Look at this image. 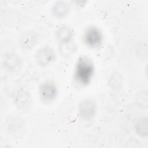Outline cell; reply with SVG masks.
I'll return each mask as SVG.
<instances>
[{"label":"cell","instance_id":"cell-1","mask_svg":"<svg viewBox=\"0 0 148 148\" xmlns=\"http://www.w3.org/2000/svg\"><path fill=\"white\" fill-rule=\"evenodd\" d=\"M92 62L86 57H81L78 60L74 72V79L80 86L88 84L94 73Z\"/></svg>","mask_w":148,"mask_h":148},{"label":"cell","instance_id":"cell-2","mask_svg":"<svg viewBox=\"0 0 148 148\" xmlns=\"http://www.w3.org/2000/svg\"><path fill=\"white\" fill-rule=\"evenodd\" d=\"M97 109V106L95 101L91 98H86L79 103L77 112L82 119L89 121L95 117Z\"/></svg>","mask_w":148,"mask_h":148},{"label":"cell","instance_id":"cell-3","mask_svg":"<svg viewBox=\"0 0 148 148\" xmlns=\"http://www.w3.org/2000/svg\"><path fill=\"white\" fill-rule=\"evenodd\" d=\"M13 102L18 109L21 111H28L32 103L31 95L27 89L20 88L14 93Z\"/></svg>","mask_w":148,"mask_h":148},{"label":"cell","instance_id":"cell-4","mask_svg":"<svg viewBox=\"0 0 148 148\" xmlns=\"http://www.w3.org/2000/svg\"><path fill=\"white\" fill-rule=\"evenodd\" d=\"M39 94L40 99L46 103L53 101L57 96L58 89L52 82L47 81L42 83L39 87Z\"/></svg>","mask_w":148,"mask_h":148},{"label":"cell","instance_id":"cell-5","mask_svg":"<svg viewBox=\"0 0 148 148\" xmlns=\"http://www.w3.org/2000/svg\"><path fill=\"white\" fill-rule=\"evenodd\" d=\"M83 39L86 44L92 48L99 46L102 42L103 36L101 31L95 27H90L84 32Z\"/></svg>","mask_w":148,"mask_h":148},{"label":"cell","instance_id":"cell-6","mask_svg":"<svg viewBox=\"0 0 148 148\" xmlns=\"http://www.w3.org/2000/svg\"><path fill=\"white\" fill-rule=\"evenodd\" d=\"M35 58L37 63L42 66H46L51 64L56 58L54 49L48 46L40 48L36 52Z\"/></svg>","mask_w":148,"mask_h":148},{"label":"cell","instance_id":"cell-7","mask_svg":"<svg viewBox=\"0 0 148 148\" xmlns=\"http://www.w3.org/2000/svg\"><path fill=\"white\" fill-rule=\"evenodd\" d=\"M2 63L4 68L10 72H18L23 65L20 57L13 52L6 53L3 57Z\"/></svg>","mask_w":148,"mask_h":148},{"label":"cell","instance_id":"cell-8","mask_svg":"<svg viewBox=\"0 0 148 148\" xmlns=\"http://www.w3.org/2000/svg\"><path fill=\"white\" fill-rule=\"evenodd\" d=\"M8 129L13 136L19 138L24 134L25 130L24 121L20 116H14L8 120Z\"/></svg>","mask_w":148,"mask_h":148},{"label":"cell","instance_id":"cell-9","mask_svg":"<svg viewBox=\"0 0 148 148\" xmlns=\"http://www.w3.org/2000/svg\"><path fill=\"white\" fill-rule=\"evenodd\" d=\"M38 41L37 35L32 32L27 31L24 32L20 36V44L21 46L28 50H30L35 47Z\"/></svg>","mask_w":148,"mask_h":148},{"label":"cell","instance_id":"cell-10","mask_svg":"<svg viewBox=\"0 0 148 148\" xmlns=\"http://www.w3.org/2000/svg\"><path fill=\"white\" fill-rule=\"evenodd\" d=\"M74 32L73 29L66 25H61L56 31V36L60 43L72 40Z\"/></svg>","mask_w":148,"mask_h":148},{"label":"cell","instance_id":"cell-11","mask_svg":"<svg viewBox=\"0 0 148 148\" xmlns=\"http://www.w3.org/2000/svg\"><path fill=\"white\" fill-rule=\"evenodd\" d=\"M70 6L65 1H60L56 2L52 8V13L54 16L58 18L65 17L69 12Z\"/></svg>","mask_w":148,"mask_h":148},{"label":"cell","instance_id":"cell-12","mask_svg":"<svg viewBox=\"0 0 148 148\" xmlns=\"http://www.w3.org/2000/svg\"><path fill=\"white\" fill-rule=\"evenodd\" d=\"M136 133L141 137H146L148 134V120L146 117H140L135 121L134 125Z\"/></svg>","mask_w":148,"mask_h":148},{"label":"cell","instance_id":"cell-13","mask_svg":"<svg viewBox=\"0 0 148 148\" xmlns=\"http://www.w3.org/2000/svg\"><path fill=\"white\" fill-rule=\"evenodd\" d=\"M77 49V46L74 43L73 40L60 43L58 50L60 53L64 57H68L71 56Z\"/></svg>","mask_w":148,"mask_h":148},{"label":"cell","instance_id":"cell-14","mask_svg":"<svg viewBox=\"0 0 148 148\" xmlns=\"http://www.w3.org/2000/svg\"><path fill=\"white\" fill-rule=\"evenodd\" d=\"M109 87L113 90H119L121 88L123 83V78L118 72L112 73L108 80Z\"/></svg>","mask_w":148,"mask_h":148},{"label":"cell","instance_id":"cell-15","mask_svg":"<svg viewBox=\"0 0 148 148\" xmlns=\"http://www.w3.org/2000/svg\"><path fill=\"white\" fill-rule=\"evenodd\" d=\"M136 104L143 109H146L148 106V94L147 90H143L138 92L135 97Z\"/></svg>","mask_w":148,"mask_h":148}]
</instances>
